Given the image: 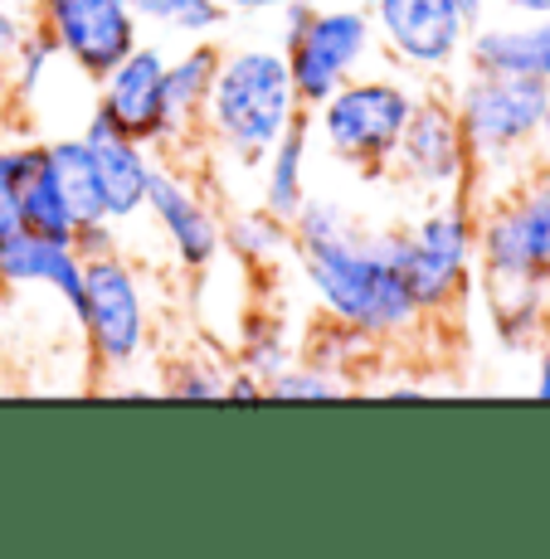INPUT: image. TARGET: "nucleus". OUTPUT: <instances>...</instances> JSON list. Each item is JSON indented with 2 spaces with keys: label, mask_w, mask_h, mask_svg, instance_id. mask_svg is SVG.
Returning a JSON list of instances; mask_svg holds the SVG:
<instances>
[{
  "label": "nucleus",
  "mask_w": 550,
  "mask_h": 559,
  "mask_svg": "<svg viewBox=\"0 0 550 559\" xmlns=\"http://www.w3.org/2000/svg\"><path fill=\"white\" fill-rule=\"evenodd\" d=\"M293 263L321 317L351 326L375 350L405 346L424 326H434L395 263L390 229L371 234L355 219L351 229L327 234V239H293Z\"/></svg>",
  "instance_id": "f257e3e1"
},
{
  "label": "nucleus",
  "mask_w": 550,
  "mask_h": 559,
  "mask_svg": "<svg viewBox=\"0 0 550 559\" xmlns=\"http://www.w3.org/2000/svg\"><path fill=\"white\" fill-rule=\"evenodd\" d=\"M302 112L307 107L297 103L283 45L224 49L204 103V146H214L234 166H258Z\"/></svg>",
  "instance_id": "f03ea898"
},
{
  "label": "nucleus",
  "mask_w": 550,
  "mask_h": 559,
  "mask_svg": "<svg viewBox=\"0 0 550 559\" xmlns=\"http://www.w3.org/2000/svg\"><path fill=\"white\" fill-rule=\"evenodd\" d=\"M390 253L429 321L463 311L478 287V200H429L419 219L390 229Z\"/></svg>",
  "instance_id": "7ed1b4c3"
},
{
  "label": "nucleus",
  "mask_w": 550,
  "mask_h": 559,
  "mask_svg": "<svg viewBox=\"0 0 550 559\" xmlns=\"http://www.w3.org/2000/svg\"><path fill=\"white\" fill-rule=\"evenodd\" d=\"M414 98L419 88L409 83V73H355L327 103L312 107V132L361 176H385L409 112H414Z\"/></svg>",
  "instance_id": "20e7f679"
},
{
  "label": "nucleus",
  "mask_w": 550,
  "mask_h": 559,
  "mask_svg": "<svg viewBox=\"0 0 550 559\" xmlns=\"http://www.w3.org/2000/svg\"><path fill=\"white\" fill-rule=\"evenodd\" d=\"M283 29L278 45L288 53V73H293L297 103L317 107L347 79L365 73V63L375 59V25L365 5H312V0H293L278 10Z\"/></svg>",
  "instance_id": "39448f33"
},
{
  "label": "nucleus",
  "mask_w": 550,
  "mask_h": 559,
  "mask_svg": "<svg viewBox=\"0 0 550 559\" xmlns=\"http://www.w3.org/2000/svg\"><path fill=\"white\" fill-rule=\"evenodd\" d=\"M453 93V107H458L463 136H468L472 166H478L482 186L498 170L522 166L526 156L536 152V127H541V112L550 103V83L546 79H506V73H463Z\"/></svg>",
  "instance_id": "423d86ee"
},
{
  "label": "nucleus",
  "mask_w": 550,
  "mask_h": 559,
  "mask_svg": "<svg viewBox=\"0 0 550 559\" xmlns=\"http://www.w3.org/2000/svg\"><path fill=\"white\" fill-rule=\"evenodd\" d=\"M98 374H127L147 360L151 346V302L137 263L122 249L83 258V297L73 311Z\"/></svg>",
  "instance_id": "0eeeda50"
},
{
  "label": "nucleus",
  "mask_w": 550,
  "mask_h": 559,
  "mask_svg": "<svg viewBox=\"0 0 550 559\" xmlns=\"http://www.w3.org/2000/svg\"><path fill=\"white\" fill-rule=\"evenodd\" d=\"M478 277L550 283V160L478 200Z\"/></svg>",
  "instance_id": "6e6552de"
},
{
  "label": "nucleus",
  "mask_w": 550,
  "mask_h": 559,
  "mask_svg": "<svg viewBox=\"0 0 550 559\" xmlns=\"http://www.w3.org/2000/svg\"><path fill=\"white\" fill-rule=\"evenodd\" d=\"M390 170H395L400 186H409L424 200L472 195L478 166H472V152H468V136H463L453 93H444V88L419 93L414 112H409V122H405L400 146H395Z\"/></svg>",
  "instance_id": "1a4fd4ad"
},
{
  "label": "nucleus",
  "mask_w": 550,
  "mask_h": 559,
  "mask_svg": "<svg viewBox=\"0 0 550 559\" xmlns=\"http://www.w3.org/2000/svg\"><path fill=\"white\" fill-rule=\"evenodd\" d=\"M365 10L375 25V45L400 73L448 79L453 69H463L468 25L453 0H371Z\"/></svg>",
  "instance_id": "9d476101"
},
{
  "label": "nucleus",
  "mask_w": 550,
  "mask_h": 559,
  "mask_svg": "<svg viewBox=\"0 0 550 559\" xmlns=\"http://www.w3.org/2000/svg\"><path fill=\"white\" fill-rule=\"evenodd\" d=\"M30 15L54 39L59 59L89 83H98L142 39V25L127 0H35Z\"/></svg>",
  "instance_id": "9b49d317"
},
{
  "label": "nucleus",
  "mask_w": 550,
  "mask_h": 559,
  "mask_svg": "<svg viewBox=\"0 0 550 559\" xmlns=\"http://www.w3.org/2000/svg\"><path fill=\"white\" fill-rule=\"evenodd\" d=\"M147 214L186 273H210L224 258V214L210 200V190L196 180V170L176 166V160H156Z\"/></svg>",
  "instance_id": "f8f14e48"
},
{
  "label": "nucleus",
  "mask_w": 550,
  "mask_h": 559,
  "mask_svg": "<svg viewBox=\"0 0 550 559\" xmlns=\"http://www.w3.org/2000/svg\"><path fill=\"white\" fill-rule=\"evenodd\" d=\"M127 136L161 152L166 142V49L137 39L98 79V103Z\"/></svg>",
  "instance_id": "ddd939ff"
},
{
  "label": "nucleus",
  "mask_w": 550,
  "mask_h": 559,
  "mask_svg": "<svg viewBox=\"0 0 550 559\" xmlns=\"http://www.w3.org/2000/svg\"><path fill=\"white\" fill-rule=\"evenodd\" d=\"M83 146L93 156V170H98V190H103V210L113 224H132L147 214V190H151V170H156V156H151L147 142L127 136L103 107H93L89 122H83Z\"/></svg>",
  "instance_id": "4468645a"
},
{
  "label": "nucleus",
  "mask_w": 550,
  "mask_h": 559,
  "mask_svg": "<svg viewBox=\"0 0 550 559\" xmlns=\"http://www.w3.org/2000/svg\"><path fill=\"white\" fill-rule=\"evenodd\" d=\"M0 287H35L54 293L69 311H79L83 297V253L73 239H54V234L20 229L0 239Z\"/></svg>",
  "instance_id": "2eb2a0df"
},
{
  "label": "nucleus",
  "mask_w": 550,
  "mask_h": 559,
  "mask_svg": "<svg viewBox=\"0 0 550 559\" xmlns=\"http://www.w3.org/2000/svg\"><path fill=\"white\" fill-rule=\"evenodd\" d=\"M220 45L190 39L186 49L166 53V142L161 152H196L204 146V103L220 69Z\"/></svg>",
  "instance_id": "dca6fc26"
},
{
  "label": "nucleus",
  "mask_w": 550,
  "mask_h": 559,
  "mask_svg": "<svg viewBox=\"0 0 550 559\" xmlns=\"http://www.w3.org/2000/svg\"><path fill=\"white\" fill-rule=\"evenodd\" d=\"M463 69L506 73V79H550V20L488 15L478 29H468Z\"/></svg>",
  "instance_id": "f3484780"
},
{
  "label": "nucleus",
  "mask_w": 550,
  "mask_h": 559,
  "mask_svg": "<svg viewBox=\"0 0 550 559\" xmlns=\"http://www.w3.org/2000/svg\"><path fill=\"white\" fill-rule=\"evenodd\" d=\"M307 146H312V112H302L258 160V204L278 219H293L307 200Z\"/></svg>",
  "instance_id": "a211bd4d"
},
{
  "label": "nucleus",
  "mask_w": 550,
  "mask_h": 559,
  "mask_svg": "<svg viewBox=\"0 0 550 559\" xmlns=\"http://www.w3.org/2000/svg\"><path fill=\"white\" fill-rule=\"evenodd\" d=\"M224 253H234L249 273H273L278 263H293V224L268 214L264 204L234 210L224 219Z\"/></svg>",
  "instance_id": "6ab92c4d"
},
{
  "label": "nucleus",
  "mask_w": 550,
  "mask_h": 559,
  "mask_svg": "<svg viewBox=\"0 0 550 559\" xmlns=\"http://www.w3.org/2000/svg\"><path fill=\"white\" fill-rule=\"evenodd\" d=\"M297 346H302V336L293 331V321H288L283 311L278 307H254V311H244V321H239V346H234V360L268 384L278 370H288V365L297 360Z\"/></svg>",
  "instance_id": "aec40b11"
},
{
  "label": "nucleus",
  "mask_w": 550,
  "mask_h": 559,
  "mask_svg": "<svg viewBox=\"0 0 550 559\" xmlns=\"http://www.w3.org/2000/svg\"><path fill=\"white\" fill-rule=\"evenodd\" d=\"M20 224L54 239H73V214L59 195L45 142H25V170H20Z\"/></svg>",
  "instance_id": "412c9836"
},
{
  "label": "nucleus",
  "mask_w": 550,
  "mask_h": 559,
  "mask_svg": "<svg viewBox=\"0 0 550 559\" xmlns=\"http://www.w3.org/2000/svg\"><path fill=\"white\" fill-rule=\"evenodd\" d=\"M49 152V166H54V180H59V195L69 204L73 214V234L83 229V224H103L107 210H103V190H98V170H93V156L89 146H83V136H54L45 142Z\"/></svg>",
  "instance_id": "4be33fe9"
},
{
  "label": "nucleus",
  "mask_w": 550,
  "mask_h": 559,
  "mask_svg": "<svg viewBox=\"0 0 550 559\" xmlns=\"http://www.w3.org/2000/svg\"><path fill=\"white\" fill-rule=\"evenodd\" d=\"M230 370L234 360L224 356H210V350H190V356L171 360L166 374H161L156 390L166 400H180V404H224V384H230Z\"/></svg>",
  "instance_id": "5701e85b"
},
{
  "label": "nucleus",
  "mask_w": 550,
  "mask_h": 559,
  "mask_svg": "<svg viewBox=\"0 0 550 559\" xmlns=\"http://www.w3.org/2000/svg\"><path fill=\"white\" fill-rule=\"evenodd\" d=\"M127 5L142 29H161L176 39H210L230 20L214 0H127Z\"/></svg>",
  "instance_id": "b1692460"
},
{
  "label": "nucleus",
  "mask_w": 550,
  "mask_h": 559,
  "mask_svg": "<svg viewBox=\"0 0 550 559\" xmlns=\"http://www.w3.org/2000/svg\"><path fill=\"white\" fill-rule=\"evenodd\" d=\"M341 394H355L347 380H337L331 370H321V365L312 360H293L288 370H278L273 380H268V400H341Z\"/></svg>",
  "instance_id": "393cba45"
},
{
  "label": "nucleus",
  "mask_w": 550,
  "mask_h": 559,
  "mask_svg": "<svg viewBox=\"0 0 550 559\" xmlns=\"http://www.w3.org/2000/svg\"><path fill=\"white\" fill-rule=\"evenodd\" d=\"M54 63H63L59 49H54V39H49L39 25H30L25 45L15 49V59H10V69H5V79H10V88H15V98H35V93L45 88V79H49Z\"/></svg>",
  "instance_id": "a878e982"
},
{
  "label": "nucleus",
  "mask_w": 550,
  "mask_h": 559,
  "mask_svg": "<svg viewBox=\"0 0 550 559\" xmlns=\"http://www.w3.org/2000/svg\"><path fill=\"white\" fill-rule=\"evenodd\" d=\"M20 170H25V146H0V239L20 234Z\"/></svg>",
  "instance_id": "bb28decb"
},
{
  "label": "nucleus",
  "mask_w": 550,
  "mask_h": 559,
  "mask_svg": "<svg viewBox=\"0 0 550 559\" xmlns=\"http://www.w3.org/2000/svg\"><path fill=\"white\" fill-rule=\"evenodd\" d=\"M30 25H35V15H30V10H20L15 0H5V5H0V79H5V69H10V59H15V49L25 45Z\"/></svg>",
  "instance_id": "cd10ccee"
},
{
  "label": "nucleus",
  "mask_w": 550,
  "mask_h": 559,
  "mask_svg": "<svg viewBox=\"0 0 550 559\" xmlns=\"http://www.w3.org/2000/svg\"><path fill=\"white\" fill-rule=\"evenodd\" d=\"M214 5L234 20V15H268V10H283V5H293V0H214Z\"/></svg>",
  "instance_id": "c85d7f7f"
},
{
  "label": "nucleus",
  "mask_w": 550,
  "mask_h": 559,
  "mask_svg": "<svg viewBox=\"0 0 550 559\" xmlns=\"http://www.w3.org/2000/svg\"><path fill=\"white\" fill-rule=\"evenodd\" d=\"M502 15H522V20H550V0H492Z\"/></svg>",
  "instance_id": "c756f323"
},
{
  "label": "nucleus",
  "mask_w": 550,
  "mask_h": 559,
  "mask_svg": "<svg viewBox=\"0 0 550 559\" xmlns=\"http://www.w3.org/2000/svg\"><path fill=\"white\" fill-rule=\"evenodd\" d=\"M531 394H536V400H550V346H546V341L536 346V380H531Z\"/></svg>",
  "instance_id": "7c9ffc66"
},
{
  "label": "nucleus",
  "mask_w": 550,
  "mask_h": 559,
  "mask_svg": "<svg viewBox=\"0 0 550 559\" xmlns=\"http://www.w3.org/2000/svg\"><path fill=\"white\" fill-rule=\"evenodd\" d=\"M453 5H458V15H463V25H468V29H478L482 20H488L492 10H498L492 0H453Z\"/></svg>",
  "instance_id": "2f4dec72"
},
{
  "label": "nucleus",
  "mask_w": 550,
  "mask_h": 559,
  "mask_svg": "<svg viewBox=\"0 0 550 559\" xmlns=\"http://www.w3.org/2000/svg\"><path fill=\"white\" fill-rule=\"evenodd\" d=\"M536 156L550 160V103H546V112H541V127H536Z\"/></svg>",
  "instance_id": "473e14b6"
},
{
  "label": "nucleus",
  "mask_w": 550,
  "mask_h": 559,
  "mask_svg": "<svg viewBox=\"0 0 550 559\" xmlns=\"http://www.w3.org/2000/svg\"><path fill=\"white\" fill-rule=\"evenodd\" d=\"M546 346H550V331H546Z\"/></svg>",
  "instance_id": "72a5a7b5"
},
{
  "label": "nucleus",
  "mask_w": 550,
  "mask_h": 559,
  "mask_svg": "<svg viewBox=\"0 0 550 559\" xmlns=\"http://www.w3.org/2000/svg\"><path fill=\"white\" fill-rule=\"evenodd\" d=\"M0 5H5V0H0Z\"/></svg>",
  "instance_id": "f704fd0d"
},
{
  "label": "nucleus",
  "mask_w": 550,
  "mask_h": 559,
  "mask_svg": "<svg viewBox=\"0 0 550 559\" xmlns=\"http://www.w3.org/2000/svg\"><path fill=\"white\" fill-rule=\"evenodd\" d=\"M546 83H550V79H546Z\"/></svg>",
  "instance_id": "c9c22d12"
}]
</instances>
